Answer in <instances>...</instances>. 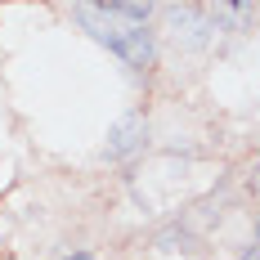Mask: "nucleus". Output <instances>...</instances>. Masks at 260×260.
Masks as SVG:
<instances>
[{"label":"nucleus","instance_id":"1","mask_svg":"<svg viewBox=\"0 0 260 260\" xmlns=\"http://www.w3.org/2000/svg\"><path fill=\"white\" fill-rule=\"evenodd\" d=\"M148 5H77L81 27L108 45L112 54H121L130 68H148L153 63V31H148Z\"/></svg>","mask_w":260,"mask_h":260},{"label":"nucleus","instance_id":"2","mask_svg":"<svg viewBox=\"0 0 260 260\" xmlns=\"http://www.w3.org/2000/svg\"><path fill=\"white\" fill-rule=\"evenodd\" d=\"M139 139H144V117L130 112V117H121L117 126L108 130V148H104V153L112 157V161H117V157H130L135 148H139Z\"/></svg>","mask_w":260,"mask_h":260},{"label":"nucleus","instance_id":"4","mask_svg":"<svg viewBox=\"0 0 260 260\" xmlns=\"http://www.w3.org/2000/svg\"><path fill=\"white\" fill-rule=\"evenodd\" d=\"M68 260H90V256H68Z\"/></svg>","mask_w":260,"mask_h":260},{"label":"nucleus","instance_id":"3","mask_svg":"<svg viewBox=\"0 0 260 260\" xmlns=\"http://www.w3.org/2000/svg\"><path fill=\"white\" fill-rule=\"evenodd\" d=\"M242 260H260V247H251V251H247V256H242Z\"/></svg>","mask_w":260,"mask_h":260}]
</instances>
